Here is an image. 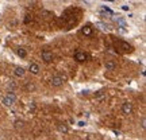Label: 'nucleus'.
Segmentation results:
<instances>
[{
    "label": "nucleus",
    "instance_id": "f257e3e1",
    "mask_svg": "<svg viewBox=\"0 0 146 140\" xmlns=\"http://www.w3.org/2000/svg\"><path fill=\"white\" fill-rule=\"evenodd\" d=\"M1 103H3V105H5V106H12V105L16 103V94L14 93V92H8V93L5 94L4 97L1 99Z\"/></svg>",
    "mask_w": 146,
    "mask_h": 140
},
{
    "label": "nucleus",
    "instance_id": "f03ea898",
    "mask_svg": "<svg viewBox=\"0 0 146 140\" xmlns=\"http://www.w3.org/2000/svg\"><path fill=\"white\" fill-rule=\"evenodd\" d=\"M64 82H65V78H64L62 76H60V74L53 76L52 80H50V85H52L53 88H60Z\"/></svg>",
    "mask_w": 146,
    "mask_h": 140
},
{
    "label": "nucleus",
    "instance_id": "7ed1b4c3",
    "mask_svg": "<svg viewBox=\"0 0 146 140\" xmlns=\"http://www.w3.org/2000/svg\"><path fill=\"white\" fill-rule=\"evenodd\" d=\"M122 112L125 114H131L133 113V104H131L130 101H125L123 104H122Z\"/></svg>",
    "mask_w": 146,
    "mask_h": 140
},
{
    "label": "nucleus",
    "instance_id": "20e7f679",
    "mask_svg": "<svg viewBox=\"0 0 146 140\" xmlns=\"http://www.w3.org/2000/svg\"><path fill=\"white\" fill-rule=\"evenodd\" d=\"M41 57H42V59L45 61V62H52L53 61V58H54V55H53V53L52 51H49V50H43L42 51V54H41Z\"/></svg>",
    "mask_w": 146,
    "mask_h": 140
},
{
    "label": "nucleus",
    "instance_id": "39448f33",
    "mask_svg": "<svg viewBox=\"0 0 146 140\" xmlns=\"http://www.w3.org/2000/svg\"><path fill=\"white\" fill-rule=\"evenodd\" d=\"M73 58L77 61V62H84L85 59H87V54L83 51H76L74 53V55H73Z\"/></svg>",
    "mask_w": 146,
    "mask_h": 140
},
{
    "label": "nucleus",
    "instance_id": "423d86ee",
    "mask_svg": "<svg viewBox=\"0 0 146 140\" xmlns=\"http://www.w3.org/2000/svg\"><path fill=\"white\" fill-rule=\"evenodd\" d=\"M57 129H58V132H61V133H68L69 127H68V124H65V123H57Z\"/></svg>",
    "mask_w": 146,
    "mask_h": 140
},
{
    "label": "nucleus",
    "instance_id": "0eeeda50",
    "mask_svg": "<svg viewBox=\"0 0 146 140\" xmlns=\"http://www.w3.org/2000/svg\"><path fill=\"white\" fill-rule=\"evenodd\" d=\"M25 73H26V70H25V68H22V66H16L14 69V74H15L16 77H23Z\"/></svg>",
    "mask_w": 146,
    "mask_h": 140
},
{
    "label": "nucleus",
    "instance_id": "6e6552de",
    "mask_svg": "<svg viewBox=\"0 0 146 140\" xmlns=\"http://www.w3.org/2000/svg\"><path fill=\"white\" fill-rule=\"evenodd\" d=\"M29 70H30V73H33V74H39V65H38V63H30Z\"/></svg>",
    "mask_w": 146,
    "mask_h": 140
},
{
    "label": "nucleus",
    "instance_id": "1a4fd4ad",
    "mask_svg": "<svg viewBox=\"0 0 146 140\" xmlns=\"http://www.w3.org/2000/svg\"><path fill=\"white\" fill-rule=\"evenodd\" d=\"M106 69L110 70V72H112V70L116 69V63H115L114 61H107V62H106Z\"/></svg>",
    "mask_w": 146,
    "mask_h": 140
},
{
    "label": "nucleus",
    "instance_id": "9d476101",
    "mask_svg": "<svg viewBox=\"0 0 146 140\" xmlns=\"http://www.w3.org/2000/svg\"><path fill=\"white\" fill-rule=\"evenodd\" d=\"M16 54H18L21 58H26L27 57L26 50H25V49H22V47H18V49H16Z\"/></svg>",
    "mask_w": 146,
    "mask_h": 140
},
{
    "label": "nucleus",
    "instance_id": "9b49d317",
    "mask_svg": "<svg viewBox=\"0 0 146 140\" xmlns=\"http://www.w3.org/2000/svg\"><path fill=\"white\" fill-rule=\"evenodd\" d=\"M81 34H84V35H91V34H92L91 26H84L83 28H81Z\"/></svg>",
    "mask_w": 146,
    "mask_h": 140
},
{
    "label": "nucleus",
    "instance_id": "f8f14e48",
    "mask_svg": "<svg viewBox=\"0 0 146 140\" xmlns=\"http://www.w3.org/2000/svg\"><path fill=\"white\" fill-rule=\"evenodd\" d=\"M120 47H122L125 51H131V46L129 45V43H127V42H123V41H122V42H120Z\"/></svg>",
    "mask_w": 146,
    "mask_h": 140
},
{
    "label": "nucleus",
    "instance_id": "ddd939ff",
    "mask_svg": "<svg viewBox=\"0 0 146 140\" xmlns=\"http://www.w3.org/2000/svg\"><path fill=\"white\" fill-rule=\"evenodd\" d=\"M26 89H27V92H33V90L35 89V85H34V83H31V82H29L26 85Z\"/></svg>",
    "mask_w": 146,
    "mask_h": 140
},
{
    "label": "nucleus",
    "instance_id": "4468645a",
    "mask_svg": "<svg viewBox=\"0 0 146 140\" xmlns=\"http://www.w3.org/2000/svg\"><path fill=\"white\" fill-rule=\"evenodd\" d=\"M141 127H142V129L146 128V119L145 117H142V120H141Z\"/></svg>",
    "mask_w": 146,
    "mask_h": 140
},
{
    "label": "nucleus",
    "instance_id": "2eb2a0df",
    "mask_svg": "<svg viewBox=\"0 0 146 140\" xmlns=\"http://www.w3.org/2000/svg\"><path fill=\"white\" fill-rule=\"evenodd\" d=\"M78 125H80V127H84V125H85V123H84V121H80V123H78Z\"/></svg>",
    "mask_w": 146,
    "mask_h": 140
}]
</instances>
